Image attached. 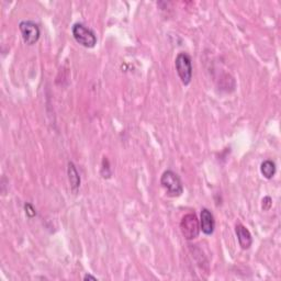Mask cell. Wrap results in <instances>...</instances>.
<instances>
[{
	"label": "cell",
	"mask_w": 281,
	"mask_h": 281,
	"mask_svg": "<svg viewBox=\"0 0 281 281\" xmlns=\"http://www.w3.org/2000/svg\"><path fill=\"white\" fill-rule=\"evenodd\" d=\"M71 33H73L75 41L82 47L86 49H93L96 47L98 41L97 35L93 30L87 28L83 23H75L71 28Z\"/></svg>",
	"instance_id": "obj_2"
},
{
	"label": "cell",
	"mask_w": 281,
	"mask_h": 281,
	"mask_svg": "<svg viewBox=\"0 0 281 281\" xmlns=\"http://www.w3.org/2000/svg\"><path fill=\"white\" fill-rule=\"evenodd\" d=\"M272 205V200L270 197H266L263 199V209L264 210H269Z\"/></svg>",
	"instance_id": "obj_11"
},
{
	"label": "cell",
	"mask_w": 281,
	"mask_h": 281,
	"mask_svg": "<svg viewBox=\"0 0 281 281\" xmlns=\"http://www.w3.org/2000/svg\"><path fill=\"white\" fill-rule=\"evenodd\" d=\"M24 210H25V213H27V215L29 218H33L36 215V212L34 210V208L32 207V205L30 204H27L24 206Z\"/></svg>",
	"instance_id": "obj_10"
},
{
	"label": "cell",
	"mask_w": 281,
	"mask_h": 281,
	"mask_svg": "<svg viewBox=\"0 0 281 281\" xmlns=\"http://www.w3.org/2000/svg\"><path fill=\"white\" fill-rule=\"evenodd\" d=\"M260 172L266 179H271L276 174V164L272 160H265L260 166Z\"/></svg>",
	"instance_id": "obj_9"
},
{
	"label": "cell",
	"mask_w": 281,
	"mask_h": 281,
	"mask_svg": "<svg viewBox=\"0 0 281 281\" xmlns=\"http://www.w3.org/2000/svg\"><path fill=\"white\" fill-rule=\"evenodd\" d=\"M84 280H97V278L94 277V276H91V274H85Z\"/></svg>",
	"instance_id": "obj_12"
},
{
	"label": "cell",
	"mask_w": 281,
	"mask_h": 281,
	"mask_svg": "<svg viewBox=\"0 0 281 281\" xmlns=\"http://www.w3.org/2000/svg\"><path fill=\"white\" fill-rule=\"evenodd\" d=\"M175 66L181 83L188 86L191 83L193 75L191 57L186 53H179L175 60Z\"/></svg>",
	"instance_id": "obj_3"
},
{
	"label": "cell",
	"mask_w": 281,
	"mask_h": 281,
	"mask_svg": "<svg viewBox=\"0 0 281 281\" xmlns=\"http://www.w3.org/2000/svg\"><path fill=\"white\" fill-rule=\"evenodd\" d=\"M67 174H68V180H69L71 191H73V193H77L78 189H79V187H81V176H79V174H78L74 163H71V162L68 163Z\"/></svg>",
	"instance_id": "obj_8"
},
{
	"label": "cell",
	"mask_w": 281,
	"mask_h": 281,
	"mask_svg": "<svg viewBox=\"0 0 281 281\" xmlns=\"http://www.w3.org/2000/svg\"><path fill=\"white\" fill-rule=\"evenodd\" d=\"M23 42L28 45H34L41 35V31L38 25L32 21H22L19 24Z\"/></svg>",
	"instance_id": "obj_5"
},
{
	"label": "cell",
	"mask_w": 281,
	"mask_h": 281,
	"mask_svg": "<svg viewBox=\"0 0 281 281\" xmlns=\"http://www.w3.org/2000/svg\"><path fill=\"white\" fill-rule=\"evenodd\" d=\"M235 233H236L239 246L243 248V250L251 248L253 244L252 234L243 224H236V226H235Z\"/></svg>",
	"instance_id": "obj_7"
},
{
	"label": "cell",
	"mask_w": 281,
	"mask_h": 281,
	"mask_svg": "<svg viewBox=\"0 0 281 281\" xmlns=\"http://www.w3.org/2000/svg\"><path fill=\"white\" fill-rule=\"evenodd\" d=\"M215 228V221L213 214L208 209H202L200 214V230L206 235H212Z\"/></svg>",
	"instance_id": "obj_6"
},
{
	"label": "cell",
	"mask_w": 281,
	"mask_h": 281,
	"mask_svg": "<svg viewBox=\"0 0 281 281\" xmlns=\"http://www.w3.org/2000/svg\"><path fill=\"white\" fill-rule=\"evenodd\" d=\"M181 234L187 240H192L199 236L200 222L194 213H188L180 221Z\"/></svg>",
	"instance_id": "obj_4"
},
{
	"label": "cell",
	"mask_w": 281,
	"mask_h": 281,
	"mask_svg": "<svg viewBox=\"0 0 281 281\" xmlns=\"http://www.w3.org/2000/svg\"><path fill=\"white\" fill-rule=\"evenodd\" d=\"M160 185L165 189L168 197L177 198L184 192V186L179 178V176L173 171H166L160 177Z\"/></svg>",
	"instance_id": "obj_1"
}]
</instances>
